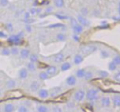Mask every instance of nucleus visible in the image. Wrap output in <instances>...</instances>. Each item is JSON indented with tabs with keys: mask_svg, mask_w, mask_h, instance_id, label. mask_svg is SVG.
<instances>
[{
	"mask_svg": "<svg viewBox=\"0 0 120 112\" xmlns=\"http://www.w3.org/2000/svg\"><path fill=\"white\" fill-rule=\"evenodd\" d=\"M97 46L95 45H84L81 48V51L82 54H84L85 55H89L93 54L94 52H95L97 50Z\"/></svg>",
	"mask_w": 120,
	"mask_h": 112,
	"instance_id": "nucleus-1",
	"label": "nucleus"
},
{
	"mask_svg": "<svg viewBox=\"0 0 120 112\" xmlns=\"http://www.w3.org/2000/svg\"><path fill=\"white\" fill-rule=\"evenodd\" d=\"M24 35V32L21 31L19 32L17 35H12L11 36H9L8 38V42L9 43H12L15 44V45H18L21 43V40H22V37Z\"/></svg>",
	"mask_w": 120,
	"mask_h": 112,
	"instance_id": "nucleus-2",
	"label": "nucleus"
},
{
	"mask_svg": "<svg viewBox=\"0 0 120 112\" xmlns=\"http://www.w3.org/2000/svg\"><path fill=\"white\" fill-rule=\"evenodd\" d=\"M99 97V91L96 89H90L86 92V97L89 100H96Z\"/></svg>",
	"mask_w": 120,
	"mask_h": 112,
	"instance_id": "nucleus-3",
	"label": "nucleus"
},
{
	"mask_svg": "<svg viewBox=\"0 0 120 112\" xmlns=\"http://www.w3.org/2000/svg\"><path fill=\"white\" fill-rule=\"evenodd\" d=\"M86 97V92L83 89H79L77 92H75L73 95V99L75 101L77 102H81L84 100V98Z\"/></svg>",
	"mask_w": 120,
	"mask_h": 112,
	"instance_id": "nucleus-4",
	"label": "nucleus"
},
{
	"mask_svg": "<svg viewBox=\"0 0 120 112\" xmlns=\"http://www.w3.org/2000/svg\"><path fill=\"white\" fill-rule=\"evenodd\" d=\"M77 22L80 25H82V27H89L90 25V22L89 20H87L84 16L82 15H78L77 16Z\"/></svg>",
	"mask_w": 120,
	"mask_h": 112,
	"instance_id": "nucleus-5",
	"label": "nucleus"
},
{
	"mask_svg": "<svg viewBox=\"0 0 120 112\" xmlns=\"http://www.w3.org/2000/svg\"><path fill=\"white\" fill-rule=\"evenodd\" d=\"M62 92H63L62 87H53V88L50 89V91L49 92V96L51 97H57V96L59 95Z\"/></svg>",
	"mask_w": 120,
	"mask_h": 112,
	"instance_id": "nucleus-6",
	"label": "nucleus"
},
{
	"mask_svg": "<svg viewBox=\"0 0 120 112\" xmlns=\"http://www.w3.org/2000/svg\"><path fill=\"white\" fill-rule=\"evenodd\" d=\"M77 83V77L74 75H70L66 79V84L70 87H73Z\"/></svg>",
	"mask_w": 120,
	"mask_h": 112,
	"instance_id": "nucleus-7",
	"label": "nucleus"
},
{
	"mask_svg": "<svg viewBox=\"0 0 120 112\" xmlns=\"http://www.w3.org/2000/svg\"><path fill=\"white\" fill-rule=\"evenodd\" d=\"M45 72L49 74V76H54V75H56V74H58V68H57L56 66L50 65L47 68Z\"/></svg>",
	"mask_w": 120,
	"mask_h": 112,
	"instance_id": "nucleus-8",
	"label": "nucleus"
},
{
	"mask_svg": "<svg viewBox=\"0 0 120 112\" xmlns=\"http://www.w3.org/2000/svg\"><path fill=\"white\" fill-rule=\"evenodd\" d=\"M29 74V71L27 70L26 68H22L20 70L18 71V77L20 79H26L27 77H28Z\"/></svg>",
	"mask_w": 120,
	"mask_h": 112,
	"instance_id": "nucleus-9",
	"label": "nucleus"
},
{
	"mask_svg": "<svg viewBox=\"0 0 120 112\" xmlns=\"http://www.w3.org/2000/svg\"><path fill=\"white\" fill-rule=\"evenodd\" d=\"M64 60V53H58V54H56L53 57V62L55 64H61L63 63Z\"/></svg>",
	"mask_w": 120,
	"mask_h": 112,
	"instance_id": "nucleus-10",
	"label": "nucleus"
},
{
	"mask_svg": "<svg viewBox=\"0 0 120 112\" xmlns=\"http://www.w3.org/2000/svg\"><path fill=\"white\" fill-rule=\"evenodd\" d=\"M100 104L104 107H109L111 105V99L109 97H103L100 99Z\"/></svg>",
	"mask_w": 120,
	"mask_h": 112,
	"instance_id": "nucleus-11",
	"label": "nucleus"
},
{
	"mask_svg": "<svg viewBox=\"0 0 120 112\" xmlns=\"http://www.w3.org/2000/svg\"><path fill=\"white\" fill-rule=\"evenodd\" d=\"M49 91L46 90L45 88H41L39 89L38 91V97L41 99H46L49 97Z\"/></svg>",
	"mask_w": 120,
	"mask_h": 112,
	"instance_id": "nucleus-12",
	"label": "nucleus"
},
{
	"mask_svg": "<svg viewBox=\"0 0 120 112\" xmlns=\"http://www.w3.org/2000/svg\"><path fill=\"white\" fill-rule=\"evenodd\" d=\"M84 61V57L83 55H82L81 54H77L73 58V63L76 65H79Z\"/></svg>",
	"mask_w": 120,
	"mask_h": 112,
	"instance_id": "nucleus-13",
	"label": "nucleus"
},
{
	"mask_svg": "<svg viewBox=\"0 0 120 112\" xmlns=\"http://www.w3.org/2000/svg\"><path fill=\"white\" fill-rule=\"evenodd\" d=\"M30 92H36L39 91V89H40V83H39L37 81H34V82H32L30 84Z\"/></svg>",
	"mask_w": 120,
	"mask_h": 112,
	"instance_id": "nucleus-14",
	"label": "nucleus"
},
{
	"mask_svg": "<svg viewBox=\"0 0 120 112\" xmlns=\"http://www.w3.org/2000/svg\"><path fill=\"white\" fill-rule=\"evenodd\" d=\"M19 54H20V57L23 59H27V58H29V56H30V50H28V49H26V48H24V49H22V50H21Z\"/></svg>",
	"mask_w": 120,
	"mask_h": 112,
	"instance_id": "nucleus-15",
	"label": "nucleus"
},
{
	"mask_svg": "<svg viewBox=\"0 0 120 112\" xmlns=\"http://www.w3.org/2000/svg\"><path fill=\"white\" fill-rule=\"evenodd\" d=\"M6 88L7 89H13L16 87V86H17V82H16L15 80H13V79H8V80L6 82Z\"/></svg>",
	"mask_w": 120,
	"mask_h": 112,
	"instance_id": "nucleus-16",
	"label": "nucleus"
},
{
	"mask_svg": "<svg viewBox=\"0 0 120 112\" xmlns=\"http://www.w3.org/2000/svg\"><path fill=\"white\" fill-rule=\"evenodd\" d=\"M72 31H73V32L75 34H81V33L83 32L84 28L82 25H80V24H77V25H75V26L72 27Z\"/></svg>",
	"mask_w": 120,
	"mask_h": 112,
	"instance_id": "nucleus-17",
	"label": "nucleus"
},
{
	"mask_svg": "<svg viewBox=\"0 0 120 112\" xmlns=\"http://www.w3.org/2000/svg\"><path fill=\"white\" fill-rule=\"evenodd\" d=\"M15 110V105L12 103H7L4 105V112H14Z\"/></svg>",
	"mask_w": 120,
	"mask_h": 112,
	"instance_id": "nucleus-18",
	"label": "nucleus"
},
{
	"mask_svg": "<svg viewBox=\"0 0 120 112\" xmlns=\"http://www.w3.org/2000/svg\"><path fill=\"white\" fill-rule=\"evenodd\" d=\"M72 68V64L69 62H65L64 64H62V65L60 66V70L62 72H65V71H68V69H70Z\"/></svg>",
	"mask_w": 120,
	"mask_h": 112,
	"instance_id": "nucleus-19",
	"label": "nucleus"
},
{
	"mask_svg": "<svg viewBox=\"0 0 120 112\" xmlns=\"http://www.w3.org/2000/svg\"><path fill=\"white\" fill-rule=\"evenodd\" d=\"M113 105L117 107H120V96L119 95H114L112 99Z\"/></svg>",
	"mask_w": 120,
	"mask_h": 112,
	"instance_id": "nucleus-20",
	"label": "nucleus"
},
{
	"mask_svg": "<svg viewBox=\"0 0 120 112\" xmlns=\"http://www.w3.org/2000/svg\"><path fill=\"white\" fill-rule=\"evenodd\" d=\"M86 73V70L84 69H79L76 72V77L78 78H84V76Z\"/></svg>",
	"mask_w": 120,
	"mask_h": 112,
	"instance_id": "nucleus-21",
	"label": "nucleus"
},
{
	"mask_svg": "<svg viewBox=\"0 0 120 112\" xmlns=\"http://www.w3.org/2000/svg\"><path fill=\"white\" fill-rule=\"evenodd\" d=\"M56 39L58 40V41L64 42L67 40V35H66L64 33H58L56 35Z\"/></svg>",
	"mask_w": 120,
	"mask_h": 112,
	"instance_id": "nucleus-22",
	"label": "nucleus"
},
{
	"mask_svg": "<svg viewBox=\"0 0 120 112\" xmlns=\"http://www.w3.org/2000/svg\"><path fill=\"white\" fill-rule=\"evenodd\" d=\"M26 69H27V70L30 71V72H34V71H35V69H36V66H35V63L29 62L28 64H26Z\"/></svg>",
	"mask_w": 120,
	"mask_h": 112,
	"instance_id": "nucleus-23",
	"label": "nucleus"
},
{
	"mask_svg": "<svg viewBox=\"0 0 120 112\" xmlns=\"http://www.w3.org/2000/svg\"><path fill=\"white\" fill-rule=\"evenodd\" d=\"M39 77H40V80L45 81V80H47V79H49V74L47 73L46 72H40V73H39Z\"/></svg>",
	"mask_w": 120,
	"mask_h": 112,
	"instance_id": "nucleus-24",
	"label": "nucleus"
},
{
	"mask_svg": "<svg viewBox=\"0 0 120 112\" xmlns=\"http://www.w3.org/2000/svg\"><path fill=\"white\" fill-rule=\"evenodd\" d=\"M29 59H30V62H32V63H36L39 61L38 55L35 54H30Z\"/></svg>",
	"mask_w": 120,
	"mask_h": 112,
	"instance_id": "nucleus-25",
	"label": "nucleus"
},
{
	"mask_svg": "<svg viewBox=\"0 0 120 112\" xmlns=\"http://www.w3.org/2000/svg\"><path fill=\"white\" fill-rule=\"evenodd\" d=\"M53 4L55 7L63 8L64 6V0H53Z\"/></svg>",
	"mask_w": 120,
	"mask_h": 112,
	"instance_id": "nucleus-26",
	"label": "nucleus"
},
{
	"mask_svg": "<svg viewBox=\"0 0 120 112\" xmlns=\"http://www.w3.org/2000/svg\"><path fill=\"white\" fill-rule=\"evenodd\" d=\"M37 111L38 112H49V108L46 106V105H40L37 107Z\"/></svg>",
	"mask_w": 120,
	"mask_h": 112,
	"instance_id": "nucleus-27",
	"label": "nucleus"
},
{
	"mask_svg": "<svg viewBox=\"0 0 120 112\" xmlns=\"http://www.w3.org/2000/svg\"><path fill=\"white\" fill-rule=\"evenodd\" d=\"M93 76H94V74L92 72H90V71H86L84 78H85L86 80H90V79L93 77Z\"/></svg>",
	"mask_w": 120,
	"mask_h": 112,
	"instance_id": "nucleus-28",
	"label": "nucleus"
},
{
	"mask_svg": "<svg viewBox=\"0 0 120 112\" xmlns=\"http://www.w3.org/2000/svg\"><path fill=\"white\" fill-rule=\"evenodd\" d=\"M59 27H65V26L62 23H56V24H51V25L48 26V28L50 29H54V28H59Z\"/></svg>",
	"mask_w": 120,
	"mask_h": 112,
	"instance_id": "nucleus-29",
	"label": "nucleus"
},
{
	"mask_svg": "<svg viewBox=\"0 0 120 112\" xmlns=\"http://www.w3.org/2000/svg\"><path fill=\"white\" fill-rule=\"evenodd\" d=\"M108 69H109V71L113 72V71L116 70L117 65L114 64V63L113 62V61H111L110 63H109V64H108Z\"/></svg>",
	"mask_w": 120,
	"mask_h": 112,
	"instance_id": "nucleus-30",
	"label": "nucleus"
},
{
	"mask_svg": "<svg viewBox=\"0 0 120 112\" xmlns=\"http://www.w3.org/2000/svg\"><path fill=\"white\" fill-rule=\"evenodd\" d=\"M1 54L4 56H9L11 54V50L8 48H4L1 51Z\"/></svg>",
	"mask_w": 120,
	"mask_h": 112,
	"instance_id": "nucleus-31",
	"label": "nucleus"
},
{
	"mask_svg": "<svg viewBox=\"0 0 120 112\" xmlns=\"http://www.w3.org/2000/svg\"><path fill=\"white\" fill-rule=\"evenodd\" d=\"M100 57L102 58V59H106V58H109V53L107 50H101L100 51Z\"/></svg>",
	"mask_w": 120,
	"mask_h": 112,
	"instance_id": "nucleus-32",
	"label": "nucleus"
},
{
	"mask_svg": "<svg viewBox=\"0 0 120 112\" xmlns=\"http://www.w3.org/2000/svg\"><path fill=\"white\" fill-rule=\"evenodd\" d=\"M98 75L100 76V77H102V78H105V77H109L108 72H106V71H104V70L99 71V72H98Z\"/></svg>",
	"mask_w": 120,
	"mask_h": 112,
	"instance_id": "nucleus-33",
	"label": "nucleus"
},
{
	"mask_svg": "<svg viewBox=\"0 0 120 112\" xmlns=\"http://www.w3.org/2000/svg\"><path fill=\"white\" fill-rule=\"evenodd\" d=\"M10 50H11V54H12L13 56H17V55L19 54V50L17 47H12Z\"/></svg>",
	"mask_w": 120,
	"mask_h": 112,
	"instance_id": "nucleus-34",
	"label": "nucleus"
},
{
	"mask_svg": "<svg viewBox=\"0 0 120 112\" xmlns=\"http://www.w3.org/2000/svg\"><path fill=\"white\" fill-rule=\"evenodd\" d=\"M113 62L117 66L120 65V55H115L113 59Z\"/></svg>",
	"mask_w": 120,
	"mask_h": 112,
	"instance_id": "nucleus-35",
	"label": "nucleus"
},
{
	"mask_svg": "<svg viewBox=\"0 0 120 112\" xmlns=\"http://www.w3.org/2000/svg\"><path fill=\"white\" fill-rule=\"evenodd\" d=\"M40 12V10L39 8H32L30 9L29 12H30V15H35V14L39 13Z\"/></svg>",
	"mask_w": 120,
	"mask_h": 112,
	"instance_id": "nucleus-36",
	"label": "nucleus"
},
{
	"mask_svg": "<svg viewBox=\"0 0 120 112\" xmlns=\"http://www.w3.org/2000/svg\"><path fill=\"white\" fill-rule=\"evenodd\" d=\"M17 112H28V109L26 105H20L17 109Z\"/></svg>",
	"mask_w": 120,
	"mask_h": 112,
	"instance_id": "nucleus-37",
	"label": "nucleus"
},
{
	"mask_svg": "<svg viewBox=\"0 0 120 112\" xmlns=\"http://www.w3.org/2000/svg\"><path fill=\"white\" fill-rule=\"evenodd\" d=\"M52 112H63V110L61 107H59L58 105H55L52 109Z\"/></svg>",
	"mask_w": 120,
	"mask_h": 112,
	"instance_id": "nucleus-38",
	"label": "nucleus"
},
{
	"mask_svg": "<svg viewBox=\"0 0 120 112\" xmlns=\"http://www.w3.org/2000/svg\"><path fill=\"white\" fill-rule=\"evenodd\" d=\"M8 4V0H0V5L2 6V7H7Z\"/></svg>",
	"mask_w": 120,
	"mask_h": 112,
	"instance_id": "nucleus-39",
	"label": "nucleus"
},
{
	"mask_svg": "<svg viewBox=\"0 0 120 112\" xmlns=\"http://www.w3.org/2000/svg\"><path fill=\"white\" fill-rule=\"evenodd\" d=\"M55 17L59 19V20H66V19L69 18L68 17H66V16H64V15H60V14H55Z\"/></svg>",
	"mask_w": 120,
	"mask_h": 112,
	"instance_id": "nucleus-40",
	"label": "nucleus"
},
{
	"mask_svg": "<svg viewBox=\"0 0 120 112\" xmlns=\"http://www.w3.org/2000/svg\"><path fill=\"white\" fill-rule=\"evenodd\" d=\"M6 27H7V30L8 31H13V26H12V23H8L7 25H6Z\"/></svg>",
	"mask_w": 120,
	"mask_h": 112,
	"instance_id": "nucleus-41",
	"label": "nucleus"
},
{
	"mask_svg": "<svg viewBox=\"0 0 120 112\" xmlns=\"http://www.w3.org/2000/svg\"><path fill=\"white\" fill-rule=\"evenodd\" d=\"M25 28H26V31L27 32H29V33H30V32L32 31V27L30 24H27V25L26 26Z\"/></svg>",
	"mask_w": 120,
	"mask_h": 112,
	"instance_id": "nucleus-42",
	"label": "nucleus"
},
{
	"mask_svg": "<svg viewBox=\"0 0 120 112\" xmlns=\"http://www.w3.org/2000/svg\"><path fill=\"white\" fill-rule=\"evenodd\" d=\"M113 79H115V80L118 81V82H120V72L117 73L113 76Z\"/></svg>",
	"mask_w": 120,
	"mask_h": 112,
	"instance_id": "nucleus-43",
	"label": "nucleus"
},
{
	"mask_svg": "<svg viewBox=\"0 0 120 112\" xmlns=\"http://www.w3.org/2000/svg\"><path fill=\"white\" fill-rule=\"evenodd\" d=\"M53 10V7H51V6H49V7H48L46 9H45V13H50V12H52Z\"/></svg>",
	"mask_w": 120,
	"mask_h": 112,
	"instance_id": "nucleus-44",
	"label": "nucleus"
},
{
	"mask_svg": "<svg viewBox=\"0 0 120 112\" xmlns=\"http://www.w3.org/2000/svg\"><path fill=\"white\" fill-rule=\"evenodd\" d=\"M30 18V14L29 12H25V14H24V20H26V19H29Z\"/></svg>",
	"mask_w": 120,
	"mask_h": 112,
	"instance_id": "nucleus-45",
	"label": "nucleus"
},
{
	"mask_svg": "<svg viewBox=\"0 0 120 112\" xmlns=\"http://www.w3.org/2000/svg\"><path fill=\"white\" fill-rule=\"evenodd\" d=\"M77 24H78V22H77V20H75L74 18H71V25L73 27V26L77 25Z\"/></svg>",
	"mask_w": 120,
	"mask_h": 112,
	"instance_id": "nucleus-46",
	"label": "nucleus"
},
{
	"mask_svg": "<svg viewBox=\"0 0 120 112\" xmlns=\"http://www.w3.org/2000/svg\"><path fill=\"white\" fill-rule=\"evenodd\" d=\"M34 22H35V20H34V19H30V18L26 19V20H24V22H26V23H27V24L33 23Z\"/></svg>",
	"mask_w": 120,
	"mask_h": 112,
	"instance_id": "nucleus-47",
	"label": "nucleus"
},
{
	"mask_svg": "<svg viewBox=\"0 0 120 112\" xmlns=\"http://www.w3.org/2000/svg\"><path fill=\"white\" fill-rule=\"evenodd\" d=\"M8 35L4 31H0V38H7Z\"/></svg>",
	"mask_w": 120,
	"mask_h": 112,
	"instance_id": "nucleus-48",
	"label": "nucleus"
},
{
	"mask_svg": "<svg viewBox=\"0 0 120 112\" xmlns=\"http://www.w3.org/2000/svg\"><path fill=\"white\" fill-rule=\"evenodd\" d=\"M72 38H73V40H75V41H77V42H78V41H79V37L77 36V34H76V35L74 34V35H72Z\"/></svg>",
	"mask_w": 120,
	"mask_h": 112,
	"instance_id": "nucleus-49",
	"label": "nucleus"
},
{
	"mask_svg": "<svg viewBox=\"0 0 120 112\" xmlns=\"http://www.w3.org/2000/svg\"><path fill=\"white\" fill-rule=\"evenodd\" d=\"M2 96V92H1V90H0V97Z\"/></svg>",
	"mask_w": 120,
	"mask_h": 112,
	"instance_id": "nucleus-50",
	"label": "nucleus"
},
{
	"mask_svg": "<svg viewBox=\"0 0 120 112\" xmlns=\"http://www.w3.org/2000/svg\"><path fill=\"white\" fill-rule=\"evenodd\" d=\"M0 112H2V111H1V108H0Z\"/></svg>",
	"mask_w": 120,
	"mask_h": 112,
	"instance_id": "nucleus-51",
	"label": "nucleus"
},
{
	"mask_svg": "<svg viewBox=\"0 0 120 112\" xmlns=\"http://www.w3.org/2000/svg\"><path fill=\"white\" fill-rule=\"evenodd\" d=\"M30 1H33V0H30Z\"/></svg>",
	"mask_w": 120,
	"mask_h": 112,
	"instance_id": "nucleus-52",
	"label": "nucleus"
},
{
	"mask_svg": "<svg viewBox=\"0 0 120 112\" xmlns=\"http://www.w3.org/2000/svg\"><path fill=\"white\" fill-rule=\"evenodd\" d=\"M28 112H30V111H28Z\"/></svg>",
	"mask_w": 120,
	"mask_h": 112,
	"instance_id": "nucleus-53",
	"label": "nucleus"
},
{
	"mask_svg": "<svg viewBox=\"0 0 120 112\" xmlns=\"http://www.w3.org/2000/svg\"><path fill=\"white\" fill-rule=\"evenodd\" d=\"M0 45H1V44H0Z\"/></svg>",
	"mask_w": 120,
	"mask_h": 112,
	"instance_id": "nucleus-54",
	"label": "nucleus"
}]
</instances>
